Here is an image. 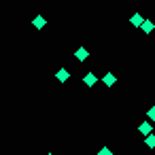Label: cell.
<instances>
[{
  "label": "cell",
  "instance_id": "3",
  "mask_svg": "<svg viewBox=\"0 0 155 155\" xmlns=\"http://www.w3.org/2000/svg\"><path fill=\"white\" fill-rule=\"evenodd\" d=\"M102 83H104V85H106V87H113V85H115V83H117V77H115V74H113V72H106V74H104V77H102Z\"/></svg>",
  "mask_w": 155,
  "mask_h": 155
},
{
  "label": "cell",
  "instance_id": "11",
  "mask_svg": "<svg viewBox=\"0 0 155 155\" xmlns=\"http://www.w3.org/2000/svg\"><path fill=\"white\" fill-rule=\"evenodd\" d=\"M98 155H113V151H110L108 147H104V149H100V151H98Z\"/></svg>",
  "mask_w": 155,
  "mask_h": 155
},
{
  "label": "cell",
  "instance_id": "10",
  "mask_svg": "<svg viewBox=\"0 0 155 155\" xmlns=\"http://www.w3.org/2000/svg\"><path fill=\"white\" fill-rule=\"evenodd\" d=\"M147 119H149V121H155V106H151V108L147 110Z\"/></svg>",
  "mask_w": 155,
  "mask_h": 155
},
{
  "label": "cell",
  "instance_id": "6",
  "mask_svg": "<svg viewBox=\"0 0 155 155\" xmlns=\"http://www.w3.org/2000/svg\"><path fill=\"white\" fill-rule=\"evenodd\" d=\"M151 130H153L151 121H142V123H140V127H138V132H140L142 136H149V134H151Z\"/></svg>",
  "mask_w": 155,
  "mask_h": 155
},
{
  "label": "cell",
  "instance_id": "4",
  "mask_svg": "<svg viewBox=\"0 0 155 155\" xmlns=\"http://www.w3.org/2000/svg\"><path fill=\"white\" fill-rule=\"evenodd\" d=\"M74 58H77L79 62H85V60L89 58V53H87V49H85V47H79V49L74 51Z\"/></svg>",
  "mask_w": 155,
  "mask_h": 155
},
{
  "label": "cell",
  "instance_id": "9",
  "mask_svg": "<svg viewBox=\"0 0 155 155\" xmlns=\"http://www.w3.org/2000/svg\"><path fill=\"white\" fill-rule=\"evenodd\" d=\"M144 144H147L149 149H155V136H153V134H149V136L144 138Z\"/></svg>",
  "mask_w": 155,
  "mask_h": 155
},
{
  "label": "cell",
  "instance_id": "2",
  "mask_svg": "<svg viewBox=\"0 0 155 155\" xmlns=\"http://www.w3.org/2000/svg\"><path fill=\"white\" fill-rule=\"evenodd\" d=\"M32 26H34V28H36V30H43V28H45V26H47V19H45V17H43V15H36V17H34V19H32Z\"/></svg>",
  "mask_w": 155,
  "mask_h": 155
},
{
  "label": "cell",
  "instance_id": "5",
  "mask_svg": "<svg viewBox=\"0 0 155 155\" xmlns=\"http://www.w3.org/2000/svg\"><path fill=\"white\" fill-rule=\"evenodd\" d=\"M83 83H85L87 87H91V85H96V83H98V77H96L94 72H87V74L83 77Z\"/></svg>",
  "mask_w": 155,
  "mask_h": 155
},
{
  "label": "cell",
  "instance_id": "7",
  "mask_svg": "<svg viewBox=\"0 0 155 155\" xmlns=\"http://www.w3.org/2000/svg\"><path fill=\"white\" fill-rule=\"evenodd\" d=\"M140 30H142V32H144V34H151V32H153V30H155V24H153V21H151V19H144V24H142V26H140Z\"/></svg>",
  "mask_w": 155,
  "mask_h": 155
},
{
  "label": "cell",
  "instance_id": "1",
  "mask_svg": "<svg viewBox=\"0 0 155 155\" xmlns=\"http://www.w3.org/2000/svg\"><path fill=\"white\" fill-rule=\"evenodd\" d=\"M130 24H132V26H134V28H140V26H142V24H144V17H142V15H140V13H134V15H132V17H130Z\"/></svg>",
  "mask_w": 155,
  "mask_h": 155
},
{
  "label": "cell",
  "instance_id": "12",
  "mask_svg": "<svg viewBox=\"0 0 155 155\" xmlns=\"http://www.w3.org/2000/svg\"><path fill=\"white\" fill-rule=\"evenodd\" d=\"M47 155H53V153H47Z\"/></svg>",
  "mask_w": 155,
  "mask_h": 155
},
{
  "label": "cell",
  "instance_id": "8",
  "mask_svg": "<svg viewBox=\"0 0 155 155\" xmlns=\"http://www.w3.org/2000/svg\"><path fill=\"white\" fill-rule=\"evenodd\" d=\"M68 77H70V74H68V70H66V68H60V70L55 72V79H58L60 83H66V81H68Z\"/></svg>",
  "mask_w": 155,
  "mask_h": 155
}]
</instances>
